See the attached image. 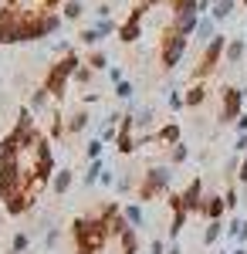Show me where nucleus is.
I'll list each match as a JSON object with an SVG mask.
<instances>
[{"mask_svg": "<svg viewBox=\"0 0 247 254\" xmlns=\"http://www.w3.org/2000/svg\"><path fill=\"white\" fill-rule=\"evenodd\" d=\"M71 237L78 244V254H102L109 244V231H105V220L102 217H78L71 224Z\"/></svg>", "mask_w": 247, "mask_h": 254, "instance_id": "nucleus-1", "label": "nucleus"}, {"mask_svg": "<svg viewBox=\"0 0 247 254\" xmlns=\"http://www.w3.org/2000/svg\"><path fill=\"white\" fill-rule=\"evenodd\" d=\"M173 187V166H149L142 173V183L135 187V200L139 203H152L159 196H166Z\"/></svg>", "mask_w": 247, "mask_h": 254, "instance_id": "nucleus-2", "label": "nucleus"}, {"mask_svg": "<svg viewBox=\"0 0 247 254\" xmlns=\"http://www.w3.org/2000/svg\"><path fill=\"white\" fill-rule=\"evenodd\" d=\"M78 64H81V58H78L75 51L71 55H64V58L58 61V64H51L48 68V78H44V88L51 92V98H64V88H68V78H75Z\"/></svg>", "mask_w": 247, "mask_h": 254, "instance_id": "nucleus-3", "label": "nucleus"}, {"mask_svg": "<svg viewBox=\"0 0 247 254\" xmlns=\"http://www.w3.org/2000/svg\"><path fill=\"white\" fill-rule=\"evenodd\" d=\"M224 51H227V38H224V34H217V38H213L207 48H203L200 61H196V64L190 68V78H193V81L210 78V75L220 68V61H224Z\"/></svg>", "mask_w": 247, "mask_h": 254, "instance_id": "nucleus-4", "label": "nucleus"}, {"mask_svg": "<svg viewBox=\"0 0 247 254\" xmlns=\"http://www.w3.org/2000/svg\"><path fill=\"white\" fill-rule=\"evenodd\" d=\"M186 48H190V38H183L180 31H166L163 34V48H159V64L166 68V71H173L180 61H183V55H186Z\"/></svg>", "mask_w": 247, "mask_h": 254, "instance_id": "nucleus-5", "label": "nucleus"}, {"mask_svg": "<svg viewBox=\"0 0 247 254\" xmlns=\"http://www.w3.org/2000/svg\"><path fill=\"white\" fill-rule=\"evenodd\" d=\"M203 180L196 176L190 180V187L183 190V193H166V207H180V210H186V214H200L203 210Z\"/></svg>", "mask_w": 247, "mask_h": 254, "instance_id": "nucleus-6", "label": "nucleus"}, {"mask_svg": "<svg viewBox=\"0 0 247 254\" xmlns=\"http://www.w3.org/2000/svg\"><path fill=\"white\" fill-rule=\"evenodd\" d=\"M244 116V88H234V85H227V88H220V126H234L237 119Z\"/></svg>", "mask_w": 247, "mask_h": 254, "instance_id": "nucleus-7", "label": "nucleus"}, {"mask_svg": "<svg viewBox=\"0 0 247 254\" xmlns=\"http://www.w3.org/2000/svg\"><path fill=\"white\" fill-rule=\"evenodd\" d=\"M146 10H149L146 3H142V7H135L132 14H129V20L119 27V41H122V44H132V41L142 38V14H146Z\"/></svg>", "mask_w": 247, "mask_h": 254, "instance_id": "nucleus-8", "label": "nucleus"}, {"mask_svg": "<svg viewBox=\"0 0 247 254\" xmlns=\"http://www.w3.org/2000/svg\"><path fill=\"white\" fill-rule=\"evenodd\" d=\"M224 210H227V203H224V196H220V193H207V196H203V210H200V214L207 217V220H220Z\"/></svg>", "mask_w": 247, "mask_h": 254, "instance_id": "nucleus-9", "label": "nucleus"}, {"mask_svg": "<svg viewBox=\"0 0 247 254\" xmlns=\"http://www.w3.org/2000/svg\"><path fill=\"white\" fill-rule=\"evenodd\" d=\"M122 214H125V220H129V227H135V231H142V227L149 224V217H146V210H142L139 200H135V203H125Z\"/></svg>", "mask_w": 247, "mask_h": 254, "instance_id": "nucleus-10", "label": "nucleus"}, {"mask_svg": "<svg viewBox=\"0 0 247 254\" xmlns=\"http://www.w3.org/2000/svg\"><path fill=\"white\" fill-rule=\"evenodd\" d=\"M152 139L166 142V146H176V142H183V129H180V122H166V126H159V132Z\"/></svg>", "mask_w": 247, "mask_h": 254, "instance_id": "nucleus-11", "label": "nucleus"}, {"mask_svg": "<svg viewBox=\"0 0 247 254\" xmlns=\"http://www.w3.org/2000/svg\"><path fill=\"white\" fill-rule=\"evenodd\" d=\"M71 187H75V173H71V170H55V176H51V190H55V196H64Z\"/></svg>", "mask_w": 247, "mask_h": 254, "instance_id": "nucleus-12", "label": "nucleus"}, {"mask_svg": "<svg viewBox=\"0 0 247 254\" xmlns=\"http://www.w3.org/2000/svg\"><path fill=\"white\" fill-rule=\"evenodd\" d=\"M88 126H92V116H88L85 109H78V112H71V116H68V122H64L68 136H78V132H85Z\"/></svg>", "mask_w": 247, "mask_h": 254, "instance_id": "nucleus-13", "label": "nucleus"}, {"mask_svg": "<svg viewBox=\"0 0 247 254\" xmlns=\"http://www.w3.org/2000/svg\"><path fill=\"white\" fill-rule=\"evenodd\" d=\"M244 51H247V41H244V38H234V41H227L224 61H227L230 68H234V64H241V61H244Z\"/></svg>", "mask_w": 247, "mask_h": 254, "instance_id": "nucleus-14", "label": "nucleus"}, {"mask_svg": "<svg viewBox=\"0 0 247 254\" xmlns=\"http://www.w3.org/2000/svg\"><path fill=\"white\" fill-rule=\"evenodd\" d=\"M207 95H210V88L203 85V81H193L190 92H183V98H186V105H190V109H200V105L207 102Z\"/></svg>", "mask_w": 247, "mask_h": 254, "instance_id": "nucleus-15", "label": "nucleus"}, {"mask_svg": "<svg viewBox=\"0 0 247 254\" xmlns=\"http://www.w3.org/2000/svg\"><path fill=\"white\" fill-rule=\"evenodd\" d=\"M105 173V159H92L88 166H85V173H81V187H95L98 180Z\"/></svg>", "mask_w": 247, "mask_h": 254, "instance_id": "nucleus-16", "label": "nucleus"}, {"mask_svg": "<svg viewBox=\"0 0 247 254\" xmlns=\"http://www.w3.org/2000/svg\"><path fill=\"white\" fill-rule=\"evenodd\" d=\"M152 122H156V109H149V105H139V109L132 112V126H135V132L149 129Z\"/></svg>", "mask_w": 247, "mask_h": 254, "instance_id": "nucleus-17", "label": "nucleus"}, {"mask_svg": "<svg viewBox=\"0 0 247 254\" xmlns=\"http://www.w3.org/2000/svg\"><path fill=\"white\" fill-rule=\"evenodd\" d=\"M170 210H173V220H170V241H180V234H183V227H186L190 214H186V210H180V207H170Z\"/></svg>", "mask_w": 247, "mask_h": 254, "instance_id": "nucleus-18", "label": "nucleus"}, {"mask_svg": "<svg viewBox=\"0 0 247 254\" xmlns=\"http://www.w3.org/2000/svg\"><path fill=\"white\" fill-rule=\"evenodd\" d=\"M224 234H227L224 220H210V224H207V231H203V244H207V248H213V244H217V241H220Z\"/></svg>", "mask_w": 247, "mask_h": 254, "instance_id": "nucleus-19", "label": "nucleus"}, {"mask_svg": "<svg viewBox=\"0 0 247 254\" xmlns=\"http://www.w3.org/2000/svg\"><path fill=\"white\" fill-rule=\"evenodd\" d=\"M119 248H122V254H139V231L129 227L125 234L119 237Z\"/></svg>", "mask_w": 247, "mask_h": 254, "instance_id": "nucleus-20", "label": "nucleus"}, {"mask_svg": "<svg viewBox=\"0 0 247 254\" xmlns=\"http://www.w3.org/2000/svg\"><path fill=\"white\" fill-rule=\"evenodd\" d=\"M48 102H51V92L41 85L38 92L31 95V105H27V109H31V112H44V109H48Z\"/></svg>", "mask_w": 247, "mask_h": 254, "instance_id": "nucleus-21", "label": "nucleus"}, {"mask_svg": "<svg viewBox=\"0 0 247 254\" xmlns=\"http://www.w3.org/2000/svg\"><path fill=\"white\" fill-rule=\"evenodd\" d=\"M85 64H88V68H92V71H109V55H105V51H92V55H88V58H85Z\"/></svg>", "mask_w": 247, "mask_h": 254, "instance_id": "nucleus-22", "label": "nucleus"}, {"mask_svg": "<svg viewBox=\"0 0 247 254\" xmlns=\"http://www.w3.org/2000/svg\"><path fill=\"white\" fill-rule=\"evenodd\" d=\"M227 234L234 237V241H241V248H244V244H247V220H244V217H237V220H230Z\"/></svg>", "mask_w": 247, "mask_h": 254, "instance_id": "nucleus-23", "label": "nucleus"}, {"mask_svg": "<svg viewBox=\"0 0 247 254\" xmlns=\"http://www.w3.org/2000/svg\"><path fill=\"white\" fill-rule=\"evenodd\" d=\"M217 38V34H213V20H207V17H200V27H196V41H200V44H203V48H207L210 41Z\"/></svg>", "mask_w": 247, "mask_h": 254, "instance_id": "nucleus-24", "label": "nucleus"}, {"mask_svg": "<svg viewBox=\"0 0 247 254\" xmlns=\"http://www.w3.org/2000/svg\"><path fill=\"white\" fill-rule=\"evenodd\" d=\"M213 20H227L230 14H234V0H213Z\"/></svg>", "mask_w": 247, "mask_h": 254, "instance_id": "nucleus-25", "label": "nucleus"}, {"mask_svg": "<svg viewBox=\"0 0 247 254\" xmlns=\"http://www.w3.org/2000/svg\"><path fill=\"white\" fill-rule=\"evenodd\" d=\"M27 248H31V234H27V231H17V234L10 237V251L24 254V251H27Z\"/></svg>", "mask_w": 247, "mask_h": 254, "instance_id": "nucleus-26", "label": "nucleus"}, {"mask_svg": "<svg viewBox=\"0 0 247 254\" xmlns=\"http://www.w3.org/2000/svg\"><path fill=\"white\" fill-rule=\"evenodd\" d=\"M186 156H190V149H186L183 142L170 146V166H180V163H186Z\"/></svg>", "mask_w": 247, "mask_h": 254, "instance_id": "nucleus-27", "label": "nucleus"}, {"mask_svg": "<svg viewBox=\"0 0 247 254\" xmlns=\"http://www.w3.org/2000/svg\"><path fill=\"white\" fill-rule=\"evenodd\" d=\"M81 14H85V3L81 0H68L64 3V20H78Z\"/></svg>", "mask_w": 247, "mask_h": 254, "instance_id": "nucleus-28", "label": "nucleus"}, {"mask_svg": "<svg viewBox=\"0 0 247 254\" xmlns=\"http://www.w3.org/2000/svg\"><path fill=\"white\" fill-rule=\"evenodd\" d=\"M224 203H227V210H237L241 207V193H237V180L227 187V193H224Z\"/></svg>", "mask_w": 247, "mask_h": 254, "instance_id": "nucleus-29", "label": "nucleus"}, {"mask_svg": "<svg viewBox=\"0 0 247 254\" xmlns=\"http://www.w3.org/2000/svg\"><path fill=\"white\" fill-rule=\"evenodd\" d=\"M75 81H78V85H92V81H95V71L81 61V64H78V71H75Z\"/></svg>", "mask_w": 247, "mask_h": 254, "instance_id": "nucleus-30", "label": "nucleus"}, {"mask_svg": "<svg viewBox=\"0 0 247 254\" xmlns=\"http://www.w3.org/2000/svg\"><path fill=\"white\" fill-rule=\"evenodd\" d=\"M78 38H81V44H88V48H98V44H102V34H98L95 27H88V31H81V34H78Z\"/></svg>", "mask_w": 247, "mask_h": 254, "instance_id": "nucleus-31", "label": "nucleus"}, {"mask_svg": "<svg viewBox=\"0 0 247 254\" xmlns=\"http://www.w3.org/2000/svg\"><path fill=\"white\" fill-rule=\"evenodd\" d=\"M115 95L122 98V102H129V98L135 95V85H132L129 78H125V81H119V85H115Z\"/></svg>", "mask_w": 247, "mask_h": 254, "instance_id": "nucleus-32", "label": "nucleus"}, {"mask_svg": "<svg viewBox=\"0 0 247 254\" xmlns=\"http://www.w3.org/2000/svg\"><path fill=\"white\" fill-rule=\"evenodd\" d=\"M102 149H105V142H102V139H92V142L85 146V156H88V163H92V159H102Z\"/></svg>", "mask_w": 247, "mask_h": 254, "instance_id": "nucleus-33", "label": "nucleus"}, {"mask_svg": "<svg viewBox=\"0 0 247 254\" xmlns=\"http://www.w3.org/2000/svg\"><path fill=\"white\" fill-rule=\"evenodd\" d=\"M95 31H98V34H102V38H109V34H112V31H115V20H112V17H98Z\"/></svg>", "mask_w": 247, "mask_h": 254, "instance_id": "nucleus-34", "label": "nucleus"}, {"mask_svg": "<svg viewBox=\"0 0 247 254\" xmlns=\"http://www.w3.org/2000/svg\"><path fill=\"white\" fill-rule=\"evenodd\" d=\"M166 105H170L173 112H180V109L186 105V98H183V92H170V95H166Z\"/></svg>", "mask_w": 247, "mask_h": 254, "instance_id": "nucleus-35", "label": "nucleus"}, {"mask_svg": "<svg viewBox=\"0 0 247 254\" xmlns=\"http://www.w3.org/2000/svg\"><path fill=\"white\" fill-rule=\"evenodd\" d=\"M115 190H119V193H132V173L119 176V180H115Z\"/></svg>", "mask_w": 247, "mask_h": 254, "instance_id": "nucleus-36", "label": "nucleus"}, {"mask_svg": "<svg viewBox=\"0 0 247 254\" xmlns=\"http://www.w3.org/2000/svg\"><path fill=\"white\" fill-rule=\"evenodd\" d=\"M58 241H61V231H58V227H48V231H44V248L51 251V248H55Z\"/></svg>", "mask_w": 247, "mask_h": 254, "instance_id": "nucleus-37", "label": "nucleus"}, {"mask_svg": "<svg viewBox=\"0 0 247 254\" xmlns=\"http://www.w3.org/2000/svg\"><path fill=\"white\" fill-rule=\"evenodd\" d=\"M64 132H68V129H64V122H61V116L55 112V119H51V139H61Z\"/></svg>", "mask_w": 247, "mask_h": 254, "instance_id": "nucleus-38", "label": "nucleus"}, {"mask_svg": "<svg viewBox=\"0 0 247 254\" xmlns=\"http://www.w3.org/2000/svg\"><path fill=\"white\" fill-rule=\"evenodd\" d=\"M166 248H170V244H166L163 237H152V244H149V254H166Z\"/></svg>", "mask_w": 247, "mask_h": 254, "instance_id": "nucleus-39", "label": "nucleus"}, {"mask_svg": "<svg viewBox=\"0 0 247 254\" xmlns=\"http://www.w3.org/2000/svg\"><path fill=\"white\" fill-rule=\"evenodd\" d=\"M109 81H112V85L125 81V75H122V68H119V64H109Z\"/></svg>", "mask_w": 247, "mask_h": 254, "instance_id": "nucleus-40", "label": "nucleus"}, {"mask_svg": "<svg viewBox=\"0 0 247 254\" xmlns=\"http://www.w3.org/2000/svg\"><path fill=\"white\" fill-rule=\"evenodd\" d=\"M234 149H237V156H244V153H247V132H241V136H237Z\"/></svg>", "mask_w": 247, "mask_h": 254, "instance_id": "nucleus-41", "label": "nucleus"}, {"mask_svg": "<svg viewBox=\"0 0 247 254\" xmlns=\"http://www.w3.org/2000/svg\"><path fill=\"white\" fill-rule=\"evenodd\" d=\"M237 183H247V153L241 156V170H237Z\"/></svg>", "mask_w": 247, "mask_h": 254, "instance_id": "nucleus-42", "label": "nucleus"}, {"mask_svg": "<svg viewBox=\"0 0 247 254\" xmlns=\"http://www.w3.org/2000/svg\"><path fill=\"white\" fill-rule=\"evenodd\" d=\"M98 183H102V187H115V173L109 170V166H105V173H102V180H98Z\"/></svg>", "mask_w": 247, "mask_h": 254, "instance_id": "nucleus-43", "label": "nucleus"}, {"mask_svg": "<svg viewBox=\"0 0 247 254\" xmlns=\"http://www.w3.org/2000/svg\"><path fill=\"white\" fill-rule=\"evenodd\" d=\"M234 129H237V136H241V132H247V112L237 119V122H234Z\"/></svg>", "mask_w": 247, "mask_h": 254, "instance_id": "nucleus-44", "label": "nucleus"}, {"mask_svg": "<svg viewBox=\"0 0 247 254\" xmlns=\"http://www.w3.org/2000/svg\"><path fill=\"white\" fill-rule=\"evenodd\" d=\"M166 254H183V248H180V241H170V248H166Z\"/></svg>", "mask_w": 247, "mask_h": 254, "instance_id": "nucleus-45", "label": "nucleus"}, {"mask_svg": "<svg viewBox=\"0 0 247 254\" xmlns=\"http://www.w3.org/2000/svg\"><path fill=\"white\" fill-rule=\"evenodd\" d=\"M98 98H102L98 92H85V98H81V102H88V105H92V102H98Z\"/></svg>", "mask_w": 247, "mask_h": 254, "instance_id": "nucleus-46", "label": "nucleus"}, {"mask_svg": "<svg viewBox=\"0 0 247 254\" xmlns=\"http://www.w3.org/2000/svg\"><path fill=\"white\" fill-rule=\"evenodd\" d=\"M230 254H247V251H244V248H237V251H230Z\"/></svg>", "mask_w": 247, "mask_h": 254, "instance_id": "nucleus-47", "label": "nucleus"}, {"mask_svg": "<svg viewBox=\"0 0 247 254\" xmlns=\"http://www.w3.org/2000/svg\"><path fill=\"white\" fill-rule=\"evenodd\" d=\"M244 102H247V85H244Z\"/></svg>", "mask_w": 247, "mask_h": 254, "instance_id": "nucleus-48", "label": "nucleus"}, {"mask_svg": "<svg viewBox=\"0 0 247 254\" xmlns=\"http://www.w3.org/2000/svg\"><path fill=\"white\" fill-rule=\"evenodd\" d=\"M217 254H230V251H217Z\"/></svg>", "mask_w": 247, "mask_h": 254, "instance_id": "nucleus-49", "label": "nucleus"}, {"mask_svg": "<svg viewBox=\"0 0 247 254\" xmlns=\"http://www.w3.org/2000/svg\"><path fill=\"white\" fill-rule=\"evenodd\" d=\"M10 254H17V251H10Z\"/></svg>", "mask_w": 247, "mask_h": 254, "instance_id": "nucleus-50", "label": "nucleus"}, {"mask_svg": "<svg viewBox=\"0 0 247 254\" xmlns=\"http://www.w3.org/2000/svg\"><path fill=\"white\" fill-rule=\"evenodd\" d=\"M244 7H247V0H244Z\"/></svg>", "mask_w": 247, "mask_h": 254, "instance_id": "nucleus-51", "label": "nucleus"}, {"mask_svg": "<svg viewBox=\"0 0 247 254\" xmlns=\"http://www.w3.org/2000/svg\"><path fill=\"white\" fill-rule=\"evenodd\" d=\"M75 254H78V251H75Z\"/></svg>", "mask_w": 247, "mask_h": 254, "instance_id": "nucleus-52", "label": "nucleus"}]
</instances>
